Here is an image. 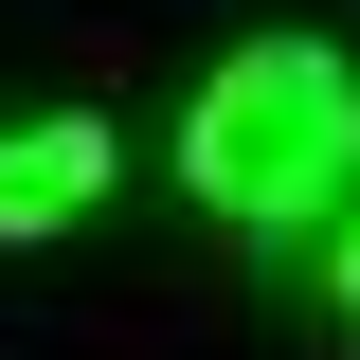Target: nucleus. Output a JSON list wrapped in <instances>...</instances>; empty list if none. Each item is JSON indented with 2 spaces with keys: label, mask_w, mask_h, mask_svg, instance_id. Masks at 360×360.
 I'll use <instances>...</instances> for the list:
<instances>
[{
  "label": "nucleus",
  "mask_w": 360,
  "mask_h": 360,
  "mask_svg": "<svg viewBox=\"0 0 360 360\" xmlns=\"http://www.w3.org/2000/svg\"><path fill=\"white\" fill-rule=\"evenodd\" d=\"M180 180L217 198L234 234H324L360 198V54L324 37H234L180 108Z\"/></svg>",
  "instance_id": "nucleus-1"
},
{
  "label": "nucleus",
  "mask_w": 360,
  "mask_h": 360,
  "mask_svg": "<svg viewBox=\"0 0 360 360\" xmlns=\"http://www.w3.org/2000/svg\"><path fill=\"white\" fill-rule=\"evenodd\" d=\"M108 162H127V144L90 127V108H18V127H0V252L72 234L90 198H108Z\"/></svg>",
  "instance_id": "nucleus-2"
},
{
  "label": "nucleus",
  "mask_w": 360,
  "mask_h": 360,
  "mask_svg": "<svg viewBox=\"0 0 360 360\" xmlns=\"http://www.w3.org/2000/svg\"><path fill=\"white\" fill-rule=\"evenodd\" d=\"M342 324H360V198H342Z\"/></svg>",
  "instance_id": "nucleus-3"
}]
</instances>
